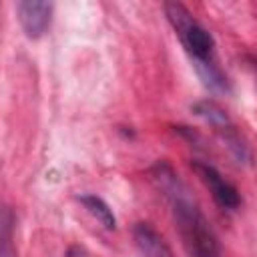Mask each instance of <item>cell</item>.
<instances>
[{
    "label": "cell",
    "mask_w": 257,
    "mask_h": 257,
    "mask_svg": "<svg viewBox=\"0 0 257 257\" xmlns=\"http://www.w3.org/2000/svg\"><path fill=\"white\" fill-rule=\"evenodd\" d=\"M153 185L169 201L175 229L189 257H221V243L205 217L191 189L167 161H157L149 169Z\"/></svg>",
    "instance_id": "6da1fadb"
},
{
    "label": "cell",
    "mask_w": 257,
    "mask_h": 257,
    "mask_svg": "<svg viewBox=\"0 0 257 257\" xmlns=\"http://www.w3.org/2000/svg\"><path fill=\"white\" fill-rule=\"evenodd\" d=\"M163 10H165V16H167L169 24L173 26L177 38L181 40L185 52L189 54L203 86L213 92H221V94L229 92L231 90L229 78L219 68L217 58H215L213 34L181 2H165Z\"/></svg>",
    "instance_id": "7a4b0ae2"
},
{
    "label": "cell",
    "mask_w": 257,
    "mask_h": 257,
    "mask_svg": "<svg viewBox=\"0 0 257 257\" xmlns=\"http://www.w3.org/2000/svg\"><path fill=\"white\" fill-rule=\"evenodd\" d=\"M76 201L108 231L116 229V217L112 213V209L108 207V203L104 199H100L98 195H92V193H84V195H78Z\"/></svg>",
    "instance_id": "52a82bcc"
},
{
    "label": "cell",
    "mask_w": 257,
    "mask_h": 257,
    "mask_svg": "<svg viewBox=\"0 0 257 257\" xmlns=\"http://www.w3.org/2000/svg\"><path fill=\"white\" fill-rule=\"evenodd\" d=\"M64 257H92V255H90L84 247H80V245H70V247L66 249Z\"/></svg>",
    "instance_id": "9c48e42d"
},
{
    "label": "cell",
    "mask_w": 257,
    "mask_h": 257,
    "mask_svg": "<svg viewBox=\"0 0 257 257\" xmlns=\"http://www.w3.org/2000/svg\"><path fill=\"white\" fill-rule=\"evenodd\" d=\"M191 112L195 116H199L201 120H205L213 128V133L219 137L223 147H227V151L235 163H239V165H251L253 163L251 147L247 145V141L239 133L237 124L231 120V116L227 114V110L219 102L209 100V98L197 100L191 106Z\"/></svg>",
    "instance_id": "3957f363"
},
{
    "label": "cell",
    "mask_w": 257,
    "mask_h": 257,
    "mask_svg": "<svg viewBox=\"0 0 257 257\" xmlns=\"http://www.w3.org/2000/svg\"><path fill=\"white\" fill-rule=\"evenodd\" d=\"M245 60L249 62V68L253 70V74H255V78H257V58H255V56H245Z\"/></svg>",
    "instance_id": "30bf717a"
},
{
    "label": "cell",
    "mask_w": 257,
    "mask_h": 257,
    "mask_svg": "<svg viewBox=\"0 0 257 257\" xmlns=\"http://www.w3.org/2000/svg\"><path fill=\"white\" fill-rule=\"evenodd\" d=\"M191 169L201 179V183L209 189L213 201L223 211H237L241 207V193H239V189L233 183H229L211 163L195 159V161H191Z\"/></svg>",
    "instance_id": "277c9868"
},
{
    "label": "cell",
    "mask_w": 257,
    "mask_h": 257,
    "mask_svg": "<svg viewBox=\"0 0 257 257\" xmlns=\"http://www.w3.org/2000/svg\"><path fill=\"white\" fill-rule=\"evenodd\" d=\"M14 8H16V18L20 22V28L28 38L36 40L46 34L52 22V10H54L52 2L20 0L14 4Z\"/></svg>",
    "instance_id": "5b68a950"
},
{
    "label": "cell",
    "mask_w": 257,
    "mask_h": 257,
    "mask_svg": "<svg viewBox=\"0 0 257 257\" xmlns=\"http://www.w3.org/2000/svg\"><path fill=\"white\" fill-rule=\"evenodd\" d=\"M12 223H14V217L10 209H4L2 211V249H0L2 257H16V249L12 245Z\"/></svg>",
    "instance_id": "ba28073f"
},
{
    "label": "cell",
    "mask_w": 257,
    "mask_h": 257,
    "mask_svg": "<svg viewBox=\"0 0 257 257\" xmlns=\"http://www.w3.org/2000/svg\"><path fill=\"white\" fill-rule=\"evenodd\" d=\"M133 239L143 257H175L169 243L151 223H137L133 227Z\"/></svg>",
    "instance_id": "8992f818"
}]
</instances>
